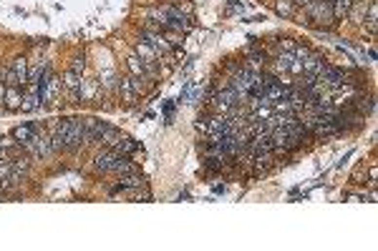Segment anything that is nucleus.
<instances>
[{
    "instance_id": "obj_11",
    "label": "nucleus",
    "mask_w": 378,
    "mask_h": 251,
    "mask_svg": "<svg viewBox=\"0 0 378 251\" xmlns=\"http://www.w3.org/2000/svg\"><path fill=\"white\" fill-rule=\"evenodd\" d=\"M126 66H129V70L134 73V78H149V76H147V70H144V63H141V58H139V55H132V58L126 61Z\"/></svg>"
},
{
    "instance_id": "obj_13",
    "label": "nucleus",
    "mask_w": 378,
    "mask_h": 251,
    "mask_svg": "<svg viewBox=\"0 0 378 251\" xmlns=\"http://www.w3.org/2000/svg\"><path fill=\"white\" fill-rule=\"evenodd\" d=\"M33 134H36V128H31V126H20V128L13 131V138H16L20 146H25L28 141L33 138Z\"/></svg>"
},
{
    "instance_id": "obj_7",
    "label": "nucleus",
    "mask_w": 378,
    "mask_h": 251,
    "mask_svg": "<svg viewBox=\"0 0 378 251\" xmlns=\"http://www.w3.org/2000/svg\"><path fill=\"white\" fill-rule=\"evenodd\" d=\"M325 61H323V55H318V53H310L308 58L302 61V73H313V76H318V73L323 70Z\"/></svg>"
},
{
    "instance_id": "obj_9",
    "label": "nucleus",
    "mask_w": 378,
    "mask_h": 251,
    "mask_svg": "<svg viewBox=\"0 0 378 251\" xmlns=\"http://www.w3.org/2000/svg\"><path fill=\"white\" fill-rule=\"evenodd\" d=\"M144 186V179L134 171V173H121V181H119V188H139Z\"/></svg>"
},
{
    "instance_id": "obj_1",
    "label": "nucleus",
    "mask_w": 378,
    "mask_h": 251,
    "mask_svg": "<svg viewBox=\"0 0 378 251\" xmlns=\"http://www.w3.org/2000/svg\"><path fill=\"white\" fill-rule=\"evenodd\" d=\"M61 131L66 134V149L74 151L83 143V121L81 118H68V121L61 123Z\"/></svg>"
},
{
    "instance_id": "obj_17",
    "label": "nucleus",
    "mask_w": 378,
    "mask_h": 251,
    "mask_svg": "<svg viewBox=\"0 0 378 251\" xmlns=\"http://www.w3.org/2000/svg\"><path fill=\"white\" fill-rule=\"evenodd\" d=\"M278 13H280V16H290V13H293V0H280Z\"/></svg>"
},
{
    "instance_id": "obj_18",
    "label": "nucleus",
    "mask_w": 378,
    "mask_h": 251,
    "mask_svg": "<svg viewBox=\"0 0 378 251\" xmlns=\"http://www.w3.org/2000/svg\"><path fill=\"white\" fill-rule=\"evenodd\" d=\"M83 68H86L83 55H76V58H74V63H71V70H74V73H78V76H81V73H83Z\"/></svg>"
},
{
    "instance_id": "obj_12",
    "label": "nucleus",
    "mask_w": 378,
    "mask_h": 251,
    "mask_svg": "<svg viewBox=\"0 0 378 251\" xmlns=\"http://www.w3.org/2000/svg\"><path fill=\"white\" fill-rule=\"evenodd\" d=\"M356 0H333V18H343L348 16V10L353 8Z\"/></svg>"
},
{
    "instance_id": "obj_23",
    "label": "nucleus",
    "mask_w": 378,
    "mask_h": 251,
    "mask_svg": "<svg viewBox=\"0 0 378 251\" xmlns=\"http://www.w3.org/2000/svg\"><path fill=\"white\" fill-rule=\"evenodd\" d=\"M293 3H298V5H308L310 0H293Z\"/></svg>"
},
{
    "instance_id": "obj_19",
    "label": "nucleus",
    "mask_w": 378,
    "mask_h": 251,
    "mask_svg": "<svg viewBox=\"0 0 378 251\" xmlns=\"http://www.w3.org/2000/svg\"><path fill=\"white\" fill-rule=\"evenodd\" d=\"M310 53H313V50H310V48H305V46H295V48H293V55L298 58V61H305V58H308Z\"/></svg>"
},
{
    "instance_id": "obj_2",
    "label": "nucleus",
    "mask_w": 378,
    "mask_h": 251,
    "mask_svg": "<svg viewBox=\"0 0 378 251\" xmlns=\"http://www.w3.org/2000/svg\"><path fill=\"white\" fill-rule=\"evenodd\" d=\"M28 83V63L25 58H16L10 70H5V85H25Z\"/></svg>"
},
{
    "instance_id": "obj_22",
    "label": "nucleus",
    "mask_w": 378,
    "mask_h": 251,
    "mask_svg": "<svg viewBox=\"0 0 378 251\" xmlns=\"http://www.w3.org/2000/svg\"><path fill=\"white\" fill-rule=\"evenodd\" d=\"M278 48H280V50L285 48V50H290V53H293V48H295V43H293V40H287V38H285V40H280V46H278Z\"/></svg>"
},
{
    "instance_id": "obj_8",
    "label": "nucleus",
    "mask_w": 378,
    "mask_h": 251,
    "mask_svg": "<svg viewBox=\"0 0 378 251\" xmlns=\"http://www.w3.org/2000/svg\"><path fill=\"white\" fill-rule=\"evenodd\" d=\"M3 100H5V108H10V111H18V108H20V100H23V96L18 93V88H16V85H8V88H5V96H3Z\"/></svg>"
},
{
    "instance_id": "obj_24",
    "label": "nucleus",
    "mask_w": 378,
    "mask_h": 251,
    "mask_svg": "<svg viewBox=\"0 0 378 251\" xmlns=\"http://www.w3.org/2000/svg\"><path fill=\"white\" fill-rule=\"evenodd\" d=\"M328 3H330V5H333V0H328Z\"/></svg>"
},
{
    "instance_id": "obj_6",
    "label": "nucleus",
    "mask_w": 378,
    "mask_h": 251,
    "mask_svg": "<svg viewBox=\"0 0 378 251\" xmlns=\"http://www.w3.org/2000/svg\"><path fill=\"white\" fill-rule=\"evenodd\" d=\"M119 158H121V156L111 149V151L98 153V156L94 158V166H96L98 171H113V166H116V161H119Z\"/></svg>"
},
{
    "instance_id": "obj_3",
    "label": "nucleus",
    "mask_w": 378,
    "mask_h": 251,
    "mask_svg": "<svg viewBox=\"0 0 378 251\" xmlns=\"http://www.w3.org/2000/svg\"><path fill=\"white\" fill-rule=\"evenodd\" d=\"M305 8H308V13H310L315 20H321V23H333V5L328 3V0H310Z\"/></svg>"
},
{
    "instance_id": "obj_14",
    "label": "nucleus",
    "mask_w": 378,
    "mask_h": 251,
    "mask_svg": "<svg viewBox=\"0 0 378 251\" xmlns=\"http://www.w3.org/2000/svg\"><path fill=\"white\" fill-rule=\"evenodd\" d=\"M113 151L119 153V156H129V153H134V151H136V143H134L132 138H121L119 143L113 146Z\"/></svg>"
},
{
    "instance_id": "obj_16",
    "label": "nucleus",
    "mask_w": 378,
    "mask_h": 251,
    "mask_svg": "<svg viewBox=\"0 0 378 251\" xmlns=\"http://www.w3.org/2000/svg\"><path fill=\"white\" fill-rule=\"evenodd\" d=\"M96 81H81V100H91L96 96Z\"/></svg>"
},
{
    "instance_id": "obj_15",
    "label": "nucleus",
    "mask_w": 378,
    "mask_h": 251,
    "mask_svg": "<svg viewBox=\"0 0 378 251\" xmlns=\"http://www.w3.org/2000/svg\"><path fill=\"white\" fill-rule=\"evenodd\" d=\"M119 91H121V96H124L126 100H134V98H136L132 78H121V81H119Z\"/></svg>"
},
{
    "instance_id": "obj_21",
    "label": "nucleus",
    "mask_w": 378,
    "mask_h": 251,
    "mask_svg": "<svg viewBox=\"0 0 378 251\" xmlns=\"http://www.w3.org/2000/svg\"><path fill=\"white\" fill-rule=\"evenodd\" d=\"M366 8H368V5H360V3L356 5V10H353V16H356V20H363V16H366Z\"/></svg>"
},
{
    "instance_id": "obj_10",
    "label": "nucleus",
    "mask_w": 378,
    "mask_h": 251,
    "mask_svg": "<svg viewBox=\"0 0 378 251\" xmlns=\"http://www.w3.org/2000/svg\"><path fill=\"white\" fill-rule=\"evenodd\" d=\"M124 136H121V131H116V128H111V126H106L104 128V134H101V143H106L109 149H113L116 143H119Z\"/></svg>"
},
{
    "instance_id": "obj_20",
    "label": "nucleus",
    "mask_w": 378,
    "mask_h": 251,
    "mask_svg": "<svg viewBox=\"0 0 378 251\" xmlns=\"http://www.w3.org/2000/svg\"><path fill=\"white\" fill-rule=\"evenodd\" d=\"M287 70H293L295 76H300V73H302V61H298V58H295V61L290 63V68H287Z\"/></svg>"
},
{
    "instance_id": "obj_4",
    "label": "nucleus",
    "mask_w": 378,
    "mask_h": 251,
    "mask_svg": "<svg viewBox=\"0 0 378 251\" xmlns=\"http://www.w3.org/2000/svg\"><path fill=\"white\" fill-rule=\"evenodd\" d=\"M104 128H106V123H101L98 118H86L83 121V143H91V141L101 138Z\"/></svg>"
},
{
    "instance_id": "obj_5",
    "label": "nucleus",
    "mask_w": 378,
    "mask_h": 251,
    "mask_svg": "<svg viewBox=\"0 0 378 251\" xmlns=\"http://www.w3.org/2000/svg\"><path fill=\"white\" fill-rule=\"evenodd\" d=\"M141 40H144V43H149V46H151L156 53H169V50H171V46L167 43L164 33H151V31H144V33H141Z\"/></svg>"
}]
</instances>
